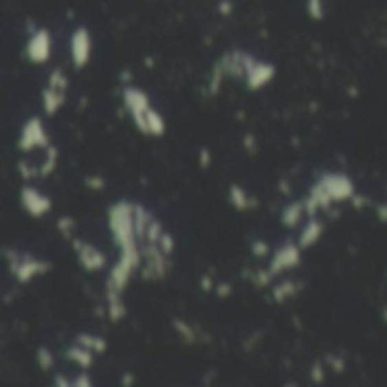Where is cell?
I'll return each instance as SVG.
<instances>
[{
	"label": "cell",
	"mask_w": 387,
	"mask_h": 387,
	"mask_svg": "<svg viewBox=\"0 0 387 387\" xmlns=\"http://www.w3.org/2000/svg\"><path fill=\"white\" fill-rule=\"evenodd\" d=\"M166 134V118L164 113L159 109H154L150 107L148 111H145V136H152V138H161Z\"/></svg>",
	"instance_id": "17"
},
{
	"label": "cell",
	"mask_w": 387,
	"mask_h": 387,
	"mask_svg": "<svg viewBox=\"0 0 387 387\" xmlns=\"http://www.w3.org/2000/svg\"><path fill=\"white\" fill-rule=\"evenodd\" d=\"M199 285H202V290L204 292H213V288H215V281L208 274H204L202 278H199Z\"/></svg>",
	"instance_id": "36"
},
{
	"label": "cell",
	"mask_w": 387,
	"mask_h": 387,
	"mask_svg": "<svg viewBox=\"0 0 387 387\" xmlns=\"http://www.w3.org/2000/svg\"><path fill=\"white\" fill-rule=\"evenodd\" d=\"M378 218H381L383 222H387V204L378 206Z\"/></svg>",
	"instance_id": "42"
},
{
	"label": "cell",
	"mask_w": 387,
	"mask_h": 387,
	"mask_svg": "<svg viewBox=\"0 0 387 387\" xmlns=\"http://www.w3.org/2000/svg\"><path fill=\"white\" fill-rule=\"evenodd\" d=\"M75 342L87 346L89 351H93L96 355L104 353L107 351V340L102 335H96V333H77L75 335Z\"/></svg>",
	"instance_id": "21"
},
{
	"label": "cell",
	"mask_w": 387,
	"mask_h": 387,
	"mask_svg": "<svg viewBox=\"0 0 387 387\" xmlns=\"http://www.w3.org/2000/svg\"><path fill=\"white\" fill-rule=\"evenodd\" d=\"M122 102H125V109L129 111L131 122L136 125V129L145 134V111L150 109V96L138 87H122Z\"/></svg>",
	"instance_id": "6"
},
{
	"label": "cell",
	"mask_w": 387,
	"mask_h": 387,
	"mask_svg": "<svg viewBox=\"0 0 387 387\" xmlns=\"http://www.w3.org/2000/svg\"><path fill=\"white\" fill-rule=\"evenodd\" d=\"M252 254H254L256 258L267 256V254H269V245L263 243V240H254V243H252Z\"/></svg>",
	"instance_id": "31"
},
{
	"label": "cell",
	"mask_w": 387,
	"mask_h": 387,
	"mask_svg": "<svg viewBox=\"0 0 387 387\" xmlns=\"http://www.w3.org/2000/svg\"><path fill=\"white\" fill-rule=\"evenodd\" d=\"M25 57L30 64H34V66H41L52 57V34L45 27L32 30V34H30L27 45H25Z\"/></svg>",
	"instance_id": "9"
},
{
	"label": "cell",
	"mask_w": 387,
	"mask_h": 387,
	"mask_svg": "<svg viewBox=\"0 0 387 387\" xmlns=\"http://www.w3.org/2000/svg\"><path fill=\"white\" fill-rule=\"evenodd\" d=\"M120 385H134V374H122Z\"/></svg>",
	"instance_id": "41"
},
{
	"label": "cell",
	"mask_w": 387,
	"mask_h": 387,
	"mask_svg": "<svg viewBox=\"0 0 387 387\" xmlns=\"http://www.w3.org/2000/svg\"><path fill=\"white\" fill-rule=\"evenodd\" d=\"M36 365L41 371H52L55 369V353H52V349H48V346H38L36 353Z\"/></svg>",
	"instance_id": "24"
},
{
	"label": "cell",
	"mask_w": 387,
	"mask_h": 387,
	"mask_svg": "<svg viewBox=\"0 0 387 387\" xmlns=\"http://www.w3.org/2000/svg\"><path fill=\"white\" fill-rule=\"evenodd\" d=\"M157 245L161 247V252H164V254H168V256H173V252H175V245H177V243H175V238H173V234H170V231H164Z\"/></svg>",
	"instance_id": "28"
},
{
	"label": "cell",
	"mask_w": 387,
	"mask_h": 387,
	"mask_svg": "<svg viewBox=\"0 0 387 387\" xmlns=\"http://www.w3.org/2000/svg\"><path fill=\"white\" fill-rule=\"evenodd\" d=\"M164 231L166 229H164V224H161V220L152 218L150 224H148V229H145V240H143V243H159V238H161Z\"/></svg>",
	"instance_id": "26"
},
{
	"label": "cell",
	"mask_w": 387,
	"mask_h": 387,
	"mask_svg": "<svg viewBox=\"0 0 387 387\" xmlns=\"http://www.w3.org/2000/svg\"><path fill=\"white\" fill-rule=\"evenodd\" d=\"M353 181L349 175L344 173H324L320 179L313 184L311 192L304 199L306 206V218H311L317 211H329L331 204L335 202H346L353 197Z\"/></svg>",
	"instance_id": "2"
},
{
	"label": "cell",
	"mask_w": 387,
	"mask_h": 387,
	"mask_svg": "<svg viewBox=\"0 0 387 387\" xmlns=\"http://www.w3.org/2000/svg\"><path fill=\"white\" fill-rule=\"evenodd\" d=\"M120 80H122V82H129V80H131V73H129V71H122V73H120Z\"/></svg>",
	"instance_id": "44"
},
{
	"label": "cell",
	"mask_w": 387,
	"mask_h": 387,
	"mask_svg": "<svg viewBox=\"0 0 387 387\" xmlns=\"http://www.w3.org/2000/svg\"><path fill=\"white\" fill-rule=\"evenodd\" d=\"M141 276L145 281H164L173 269V256L161 252L157 243H141Z\"/></svg>",
	"instance_id": "4"
},
{
	"label": "cell",
	"mask_w": 387,
	"mask_h": 387,
	"mask_svg": "<svg viewBox=\"0 0 387 387\" xmlns=\"http://www.w3.org/2000/svg\"><path fill=\"white\" fill-rule=\"evenodd\" d=\"M229 202H231V206L236 208V211H247V208L256 206V199H254L240 184H231L229 186Z\"/></svg>",
	"instance_id": "18"
},
{
	"label": "cell",
	"mask_w": 387,
	"mask_h": 387,
	"mask_svg": "<svg viewBox=\"0 0 387 387\" xmlns=\"http://www.w3.org/2000/svg\"><path fill=\"white\" fill-rule=\"evenodd\" d=\"M331 365H333V369L344 371V362H342V358H331Z\"/></svg>",
	"instance_id": "39"
},
{
	"label": "cell",
	"mask_w": 387,
	"mask_h": 387,
	"mask_svg": "<svg viewBox=\"0 0 387 387\" xmlns=\"http://www.w3.org/2000/svg\"><path fill=\"white\" fill-rule=\"evenodd\" d=\"M322 234H324V222H320L315 215H311L308 222L304 224V229H301L297 245L301 247V250H311L313 245H317V240L322 238Z\"/></svg>",
	"instance_id": "15"
},
{
	"label": "cell",
	"mask_w": 387,
	"mask_h": 387,
	"mask_svg": "<svg viewBox=\"0 0 387 387\" xmlns=\"http://www.w3.org/2000/svg\"><path fill=\"white\" fill-rule=\"evenodd\" d=\"M52 383H55L57 387H73V383H71V381H66V376H61V374H57V376H55V381H52Z\"/></svg>",
	"instance_id": "38"
},
{
	"label": "cell",
	"mask_w": 387,
	"mask_h": 387,
	"mask_svg": "<svg viewBox=\"0 0 387 387\" xmlns=\"http://www.w3.org/2000/svg\"><path fill=\"white\" fill-rule=\"evenodd\" d=\"M208 166H211V150H208V148H202V150H199V168H208Z\"/></svg>",
	"instance_id": "34"
},
{
	"label": "cell",
	"mask_w": 387,
	"mask_h": 387,
	"mask_svg": "<svg viewBox=\"0 0 387 387\" xmlns=\"http://www.w3.org/2000/svg\"><path fill=\"white\" fill-rule=\"evenodd\" d=\"M213 290H215V295L222 297V299L231 295V285H229V283H215Z\"/></svg>",
	"instance_id": "35"
},
{
	"label": "cell",
	"mask_w": 387,
	"mask_h": 387,
	"mask_svg": "<svg viewBox=\"0 0 387 387\" xmlns=\"http://www.w3.org/2000/svg\"><path fill=\"white\" fill-rule=\"evenodd\" d=\"M299 290H301V288H299L297 283L283 281V283H278V285H274V288H272V297H274L276 304H283V301H288L290 297H295Z\"/></svg>",
	"instance_id": "22"
},
{
	"label": "cell",
	"mask_w": 387,
	"mask_h": 387,
	"mask_svg": "<svg viewBox=\"0 0 387 387\" xmlns=\"http://www.w3.org/2000/svg\"><path fill=\"white\" fill-rule=\"evenodd\" d=\"M84 186H87L89 190H102L107 186V179H104V177H100V175H89L87 179H84Z\"/></svg>",
	"instance_id": "30"
},
{
	"label": "cell",
	"mask_w": 387,
	"mask_h": 387,
	"mask_svg": "<svg viewBox=\"0 0 387 387\" xmlns=\"http://www.w3.org/2000/svg\"><path fill=\"white\" fill-rule=\"evenodd\" d=\"M301 247L297 243H285L283 247H278V250L272 254V261H269V267L267 272L272 276H278L285 269H292L297 267L301 263Z\"/></svg>",
	"instance_id": "12"
},
{
	"label": "cell",
	"mask_w": 387,
	"mask_h": 387,
	"mask_svg": "<svg viewBox=\"0 0 387 387\" xmlns=\"http://www.w3.org/2000/svg\"><path fill=\"white\" fill-rule=\"evenodd\" d=\"M19 175L23 177V179L25 181H30V179H36V166H32L30 164V161H19Z\"/></svg>",
	"instance_id": "29"
},
{
	"label": "cell",
	"mask_w": 387,
	"mask_h": 387,
	"mask_svg": "<svg viewBox=\"0 0 387 387\" xmlns=\"http://www.w3.org/2000/svg\"><path fill=\"white\" fill-rule=\"evenodd\" d=\"M48 87L57 89V91H66V89H68V77H66L64 71H61V68H55V71L50 73V77H48Z\"/></svg>",
	"instance_id": "27"
},
{
	"label": "cell",
	"mask_w": 387,
	"mask_h": 387,
	"mask_svg": "<svg viewBox=\"0 0 387 387\" xmlns=\"http://www.w3.org/2000/svg\"><path fill=\"white\" fill-rule=\"evenodd\" d=\"M220 12H222V14H229V12H231V5H229V3H222V5H220Z\"/></svg>",
	"instance_id": "43"
},
{
	"label": "cell",
	"mask_w": 387,
	"mask_h": 387,
	"mask_svg": "<svg viewBox=\"0 0 387 387\" xmlns=\"http://www.w3.org/2000/svg\"><path fill=\"white\" fill-rule=\"evenodd\" d=\"M104 299H107V315H109V320L113 324H120L127 317V306H125V299H122V292L107 288Z\"/></svg>",
	"instance_id": "13"
},
{
	"label": "cell",
	"mask_w": 387,
	"mask_h": 387,
	"mask_svg": "<svg viewBox=\"0 0 387 387\" xmlns=\"http://www.w3.org/2000/svg\"><path fill=\"white\" fill-rule=\"evenodd\" d=\"M313 381L315 383H322L324 381V367H322V362L313 365Z\"/></svg>",
	"instance_id": "37"
},
{
	"label": "cell",
	"mask_w": 387,
	"mask_h": 387,
	"mask_svg": "<svg viewBox=\"0 0 387 387\" xmlns=\"http://www.w3.org/2000/svg\"><path fill=\"white\" fill-rule=\"evenodd\" d=\"M19 199H21V206L25 208V213L30 215V218H45L50 211H52V199L45 195V192H41L36 188V186H21V192H19Z\"/></svg>",
	"instance_id": "8"
},
{
	"label": "cell",
	"mask_w": 387,
	"mask_h": 387,
	"mask_svg": "<svg viewBox=\"0 0 387 387\" xmlns=\"http://www.w3.org/2000/svg\"><path fill=\"white\" fill-rule=\"evenodd\" d=\"M41 104H43V113L52 118L61 111V107L66 104V91H57L45 84V89L41 91Z\"/></svg>",
	"instance_id": "14"
},
{
	"label": "cell",
	"mask_w": 387,
	"mask_h": 387,
	"mask_svg": "<svg viewBox=\"0 0 387 387\" xmlns=\"http://www.w3.org/2000/svg\"><path fill=\"white\" fill-rule=\"evenodd\" d=\"M57 164H59V150L55 148V145H48V148H45V159L41 161V166L36 168V177L38 179L50 177L57 170Z\"/></svg>",
	"instance_id": "20"
},
{
	"label": "cell",
	"mask_w": 387,
	"mask_h": 387,
	"mask_svg": "<svg viewBox=\"0 0 387 387\" xmlns=\"http://www.w3.org/2000/svg\"><path fill=\"white\" fill-rule=\"evenodd\" d=\"M274 75H276V68L272 64H267V61H256L250 55L245 57V77L243 80L250 91H258L263 87H267V84L274 80Z\"/></svg>",
	"instance_id": "10"
},
{
	"label": "cell",
	"mask_w": 387,
	"mask_h": 387,
	"mask_svg": "<svg viewBox=\"0 0 387 387\" xmlns=\"http://www.w3.org/2000/svg\"><path fill=\"white\" fill-rule=\"evenodd\" d=\"M93 55V38L87 27H77L71 36V61L77 71H84L89 66Z\"/></svg>",
	"instance_id": "11"
},
{
	"label": "cell",
	"mask_w": 387,
	"mask_h": 387,
	"mask_svg": "<svg viewBox=\"0 0 387 387\" xmlns=\"http://www.w3.org/2000/svg\"><path fill=\"white\" fill-rule=\"evenodd\" d=\"M173 329L177 331V335L181 338V342H186V344H195L197 331L192 329L188 322H184V320H179V317H175V320H173Z\"/></svg>",
	"instance_id": "23"
},
{
	"label": "cell",
	"mask_w": 387,
	"mask_h": 387,
	"mask_svg": "<svg viewBox=\"0 0 387 387\" xmlns=\"http://www.w3.org/2000/svg\"><path fill=\"white\" fill-rule=\"evenodd\" d=\"M245 148L250 150V152L256 150V148H254V136H252V134H250V136H245Z\"/></svg>",
	"instance_id": "40"
},
{
	"label": "cell",
	"mask_w": 387,
	"mask_h": 387,
	"mask_svg": "<svg viewBox=\"0 0 387 387\" xmlns=\"http://www.w3.org/2000/svg\"><path fill=\"white\" fill-rule=\"evenodd\" d=\"M301 218H306V206L304 202H290L288 206L281 211V224L288 229H295L301 222Z\"/></svg>",
	"instance_id": "19"
},
{
	"label": "cell",
	"mask_w": 387,
	"mask_h": 387,
	"mask_svg": "<svg viewBox=\"0 0 387 387\" xmlns=\"http://www.w3.org/2000/svg\"><path fill=\"white\" fill-rule=\"evenodd\" d=\"M48 145H50V134H48V129H45V125H43V118L32 115V118H27L25 122H23L19 141H16L19 152L30 154L34 150H45Z\"/></svg>",
	"instance_id": "5"
},
{
	"label": "cell",
	"mask_w": 387,
	"mask_h": 387,
	"mask_svg": "<svg viewBox=\"0 0 387 387\" xmlns=\"http://www.w3.org/2000/svg\"><path fill=\"white\" fill-rule=\"evenodd\" d=\"M3 256L10 263V274L16 278V283L27 285L30 281H34L36 276L48 274L52 265L50 261L36 258L32 254L25 252H16V250H3Z\"/></svg>",
	"instance_id": "3"
},
{
	"label": "cell",
	"mask_w": 387,
	"mask_h": 387,
	"mask_svg": "<svg viewBox=\"0 0 387 387\" xmlns=\"http://www.w3.org/2000/svg\"><path fill=\"white\" fill-rule=\"evenodd\" d=\"M66 358L71 360L73 365L80 367V369H91L93 362H96V353L89 351L87 346L73 342V346H68V349H66Z\"/></svg>",
	"instance_id": "16"
},
{
	"label": "cell",
	"mask_w": 387,
	"mask_h": 387,
	"mask_svg": "<svg viewBox=\"0 0 387 387\" xmlns=\"http://www.w3.org/2000/svg\"><path fill=\"white\" fill-rule=\"evenodd\" d=\"M107 222H109L113 243L118 247V263L138 272L143 263V254L141 243H138L134 234V202L120 199V202L111 204L109 211H107Z\"/></svg>",
	"instance_id": "1"
},
{
	"label": "cell",
	"mask_w": 387,
	"mask_h": 387,
	"mask_svg": "<svg viewBox=\"0 0 387 387\" xmlns=\"http://www.w3.org/2000/svg\"><path fill=\"white\" fill-rule=\"evenodd\" d=\"M308 10H311V16H313V19H317V21H320V19L324 16L322 0H311V7H308Z\"/></svg>",
	"instance_id": "33"
},
{
	"label": "cell",
	"mask_w": 387,
	"mask_h": 387,
	"mask_svg": "<svg viewBox=\"0 0 387 387\" xmlns=\"http://www.w3.org/2000/svg\"><path fill=\"white\" fill-rule=\"evenodd\" d=\"M75 229H77V220L73 215H61V218H57V231L66 240H71L75 236Z\"/></svg>",
	"instance_id": "25"
},
{
	"label": "cell",
	"mask_w": 387,
	"mask_h": 387,
	"mask_svg": "<svg viewBox=\"0 0 387 387\" xmlns=\"http://www.w3.org/2000/svg\"><path fill=\"white\" fill-rule=\"evenodd\" d=\"M71 247H73V252H75V256L77 261H80V265L84 267V272H91V274H96V272H102V269L107 267V254L100 250V247L96 245H91L87 243V240H82V238H71Z\"/></svg>",
	"instance_id": "7"
},
{
	"label": "cell",
	"mask_w": 387,
	"mask_h": 387,
	"mask_svg": "<svg viewBox=\"0 0 387 387\" xmlns=\"http://www.w3.org/2000/svg\"><path fill=\"white\" fill-rule=\"evenodd\" d=\"M71 383H73V387H93V381H91V376L87 374V369H82L80 376L71 378Z\"/></svg>",
	"instance_id": "32"
}]
</instances>
